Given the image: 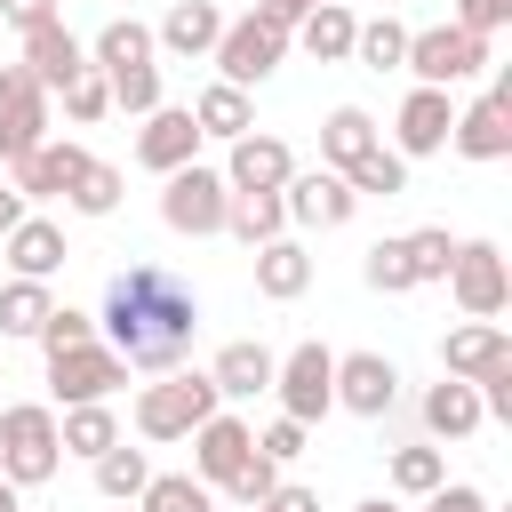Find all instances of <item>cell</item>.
<instances>
[{
  "mask_svg": "<svg viewBox=\"0 0 512 512\" xmlns=\"http://www.w3.org/2000/svg\"><path fill=\"white\" fill-rule=\"evenodd\" d=\"M96 328H104V352H120V368L168 376V368L192 352V336H200V296H192V280L168 272V264H128V272L104 280Z\"/></svg>",
  "mask_w": 512,
  "mask_h": 512,
  "instance_id": "1",
  "label": "cell"
},
{
  "mask_svg": "<svg viewBox=\"0 0 512 512\" xmlns=\"http://www.w3.org/2000/svg\"><path fill=\"white\" fill-rule=\"evenodd\" d=\"M56 464H64V448H56V408L8 400V408H0V480H8V488H40V480H56Z\"/></svg>",
  "mask_w": 512,
  "mask_h": 512,
  "instance_id": "2",
  "label": "cell"
},
{
  "mask_svg": "<svg viewBox=\"0 0 512 512\" xmlns=\"http://www.w3.org/2000/svg\"><path fill=\"white\" fill-rule=\"evenodd\" d=\"M216 408H224V400H216L208 376H160V384L136 392V432H144V440H192Z\"/></svg>",
  "mask_w": 512,
  "mask_h": 512,
  "instance_id": "3",
  "label": "cell"
},
{
  "mask_svg": "<svg viewBox=\"0 0 512 512\" xmlns=\"http://www.w3.org/2000/svg\"><path fill=\"white\" fill-rule=\"evenodd\" d=\"M224 208H232V184L216 176V168H176L168 176V192H160V224L168 232H184V240H208V232H224Z\"/></svg>",
  "mask_w": 512,
  "mask_h": 512,
  "instance_id": "4",
  "label": "cell"
},
{
  "mask_svg": "<svg viewBox=\"0 0 512 512\" xmlns=\"http://www.w3.org/2000/svg\"><path fill=\"white\" fill-rule=\"evenodd\" d=\"M216 72H224V88H256V80H272L280 72V56H288V32L280 24H264V16H240V24H224L216 32Z\"/></svg>",
  "mask_w": 512,
  "mask_h": 512,
  "instance_id": "5",
  "label": "cell"
},
{
  "mask_svg": "<svg viewBox=\"0 0 512 512\" xmlns=\"http://www.w3.org/2000/svg\"><path fill=\"white\" fill-rule=\"evenodd\" d=\"M400 64L416 72V88H456V80H472L488 64V40H472L456 24H432V32H408V56Z\"/></svg>",
  "mask_w": 512,
  "mask_h": 512,
  "instance_id": "6",
  "label": "cell"
},
{
  "mask_svg": "<svg viewBox=\"0 0 512 512\" xmlns=\"http://www.w3.org/2000/svg\"><path fill=\"white\" fill-rule=\"evenodd\" d=\"M272 392H280V416H296V424L328 416V408H336V352H328V344H296V352L272 368Z\"/></svg>",
  "mask_w": 512,
  "mask_h": 512,
  "instance_id": "7",
  "label": "cell"
},
{
  "mask_svg": "<svg viewBox=\"0 0 512 512\" xmlns=\"http://www.w3.org/2000/svg\"><path fill=\"white\" fill-rule=\"evenodd\" d=\"M40 144H48V88L24 64H0V160L16 168Z\"/></svg>",
  "mask_w": 512,
  "mask_h": 512,
  "instance_id": "8",
  "label": "cell"
},
{
  "mask_svg": "<svg viewBox=\"0 0 512 512\" xmlns=\"http://www.w3.org/2000/svg\"><path fill=\"white\" fill-rule=\"evenodd\" d=\"M448 288L472 320H496L512 304V272H504V248L496 240H456V264H448Z\"/></svg>",
  "mask_w": 512,
  "mask_h": 512,
  "instance_id": "9",
  "label": "cell"
},
{
  "mask_svg": "<svg viewBox=\"0 0 512 512\" xmlns=\"http://www.w3.org/2000/svg\"><path fill=\"white\" fill-rule=\"evenodd\" d=\"M448 144H456L464 160H504V152H512V72H496V88L456 112Z\"/></svg>",
  "mask_w": 512,
  "mask_h": 512,
  "instance_id": "10",
  "label": "cell"
},
{
  "mask_svg": "<svg viewBox=\"0 0 512 512\" xmlns=\"http://www.w3.org/2000/svg\"><path fill=\"white\" fill-rule=\"evenodd\" d=\"M120 384H128V368H120V352H104V344H80V352H56V360H48V392H56L64 408L112 400Z\"/></svg>",
  "mask_w": 512,
  "mask_h": 512,
  "instance_id": "11",
  "label": "cell"
},
{
  "mask_svg": "<svg viewBox=\"0 0 512 512\" xmlns=\"http://www.w3.org/2000/svg\"><path fill=\"white\" fill-rule=\"evenodd\" d=\"M192 152H200V120H192V104H160V112H144V128H136V160H144L152 176L192 168Z\"/></svg>",
  "mask_w": 512,
  "mask_h": 512,
  "instance_id": "12",
  "label": "cell"
},
{
  "mask_svg": "<svg viewBox=\"0 0 512 512\" xmlns=\"http://www.w3.org/2000/svg\"><path fill=\"white\" fill-rule=\"evenodd\" d=\"M400 400V368L384 352H336V408L352 416H384Z\"/></svg>",
  "mask_w": 512,
  "mask_h": 512,
  "instance_id": "13",
  "label": "cell"
},
{
  "mask_svg": "<svg viewBox=\"0 0 512 512\" xmlns=\"http://www.w3.org/2000/svg\"><path fill=\"white\" fill-rule=\"evenodd\" d=\"M256 456V432L240 424V416H208L200 432H192V480H208V488H232V472Z\"/></svg>",
  "mask_w": 512,
  "mask_h": 512,
  "instance_id": "14",
  "label": "cell"
},
{
  "mask_svg": "<svg viewBox=\"0 0 512 512\" xmlns=\"http://www.w3.org/2000/svg\"><path fill=\"white\" fill-rule=\"evenodd\" d=\"M216 176H224L232 192H280V184L296 176V152H288L280 136H256V128H248V136H232V160H224Z\"/></svg>",
  "mask_w": 512,
  "mask_h": 512,
  "instance_id": "15",
  "label": "cell"
},
{
  "mask_svg": "<svg viewBox=\"0 0 512 512\" xmlns=\"http://www.w3.org/2000/svg\"><path fill=\"white\" fill-rule=\"evenodd\" d=\"M280 208H288V224H320L328 232V224H352L360 200H352V184L336 168H312V176H288L280 184Z\"/></svg>",
  "mask_w": 512,
  "mask_h": 512,
  "instance_id": "16",
  "label": "cell"
},
{
  "mask_svg": "<svg viewBox=\"0 0 512 512\" xmlns=\"http://www.w3.org/2000/svg\"><path fill=\"white\" fill-rule=\"evenodd\" d=\"M448 128H456V104H448V88H408V104H400V160H424V152H448Z\"/></svg>",
  "mask_w": 512,
  "mask_h": 512,
  "instance_id": "17",
  "label": "cell"
},
{
  "mask_svg": "<svg viewBox=\"0 0 512 512\" xmlns=\"http://www.w3.org/2000/svg\"><path fill=\"white\" fill-rule=\"evenodd\" d=\"M88 160H96L88 144L48 136L40 152H24V160H16V192H24V200H56V192H72V184H80V168H88Z\"/></svg>",
  "mask_w": 512,
  "mask_h": 512,
  "instance_id": "18",
  "label": "cell"
},
{
  "mask_svg": "<svg viewBox=\"0 0 512 512\" xmlns=\"http://www.w3.org/2000/svg\"><path fill=\"white\" fill-rule=\"evenodd\" d=\"M512 360V336L496 328V320H472V328H456L448 344H440V368L456 376V384H480V376H496Z\"/></svg>",
  "mask_w": 512,
  "mask_h": 512,
  "instance_id": "19",
  "label": "cell"
},
{
  "mask_svg": "<svg viewBox=\"0 0 512 512\" xmlns=\"http://www.w3.org/2000/svg\"><path fill=\"white\" fill-rule=\"evenodd\" d=\"M24 72H32L40 88H72V80L88 72V48L64 32V16H56V24H40V32H24Z\"/></svg>",
  "mask_w": 512,
  "mask_h": 512,
  "instance_id": "20",
  "label": "cell"
},
{
  "mask_svg": "<svg viewBox=\"0 0 512 512\" xmlns=\"http://www.w3.org/2000/svg\"><path fill=\"white\" fill-rule=\"evenodd\" d=\"M272 368H280V360L240 336V344H224V352L208 360V384H216V400H256V392H272Z\"/></svg>",
  "mask_w": 512,
  "mask_h": 512,
  "instance_id": "21",
  "label": "cell"
},
{
  "mask_svg": "<svg viewBox=\"0 0 512 512\" xmlns=\"http://www.w3.org/2000/svg\"><path fill=\"white\" fill-rule=\"evenodd\" d=\"M216 32H224V16H216V0H176V8L160 16V32H152V48H168V56H208V48H216Z\"/></svg>",
  "mask_w": 512,
  "mask_h": 512,
  "instance_id": "22",
  "label": "cell"
},
{
  "mask_svg": "<svg viewBox=\"0 0 512 512\" xmlns=\"http://www.w3.org/2000/svg\"><path fill=\"white\" fill-rule=\"evenodd\" d=\"M304 288H312V256H304L288 232H280V240H264V248H256V296H272V304H296Z\"/></svg>",
  "mask_w": 512,
  "mask_h": 512,
  "instance_id": "23",
  "label": "cell"
},
{
  "mask_svg": "<svg viewBox=\"0 0 512 512\" xmlns=\"http://www.w3.org/2000/svg\"><path fill=\"white\" fill-rule=\"evenodd\" d=\"M376 144H384V136H376V120H368V112H360V104H336V112H328V120H320V160H328V168H336V176H344V168H352V160H368V152H376Z\"/></svg>",
  "mask_w": 512,
  "mask_h": 512,
  "instance_id": "24",
  "label": "cell"
},
{
  "mask_svg": "<svg viewBox=\"0 0 512 512\" xmlns=\"http://www.w3.org/2000/svg\"><path fill=\"white\" fill-rule=\"evenodd\" d=\"M488 416H480V392L472 384H456V376H440L432 392H424V432L432 440H464V432H480Z\"/></svg>",
  "mask_w": 512,
  "mask_h": 512,
  "instance_id": "25",
  "label": "cell"
},
{
  "mask_svg": "<svg viewBox=\"0 0 512 512\" xmlns=\"http://www.w3.org/2000/svg\"><path fill=\"white\" fill-rule=\"evenodd\" d=\"M64 256H72V248H64V232H56L48 216H24V224L8 232V264H16V280H48Z\"/></svg>",
  "mask_w": 512,
  "mask_h": 512,
  "instance_id": "26",
  "label": "cell"
},
{
  "mask_svg": "<svg viewBox=\"0 0 512 512\" xmlns=\"http://www.w3.org/2000/svg\"><path fill=\"white\" fill-rule=\"evenodd\" d=\"M56 448H64V456H104V448H120V416H112L104 400L64 408V416H56Z\"/></svg>",
  "mask_w": 512,
  "mask_h": 512,
  "instance_id": "27",
  "label": "cell"
},
{
  "mask_svg": "<svg viewBox=\"0 0 512 512\" xmlns=\"http://www.w3.org/2000/svg\"><path fill=\"white\" fill-rule=\"evenodd\" d=\"M352 32H360V16L336 0V8H312L288 40H304V56H320V64H344V56H352Z\"/></svg>",
  "mask_w": 512,
  "mask_h": 512,
  "instance_id": "28",
  "label": "cell"
},
{
  "mask_svg": "<svg viewBox=\"0 0 512 512\" xmlns=\"http://www.w3.org/2000/svg\"><path fill=\"white\" fill-rule=\"evenodd\" d=\"M224 232H232V240H248V248L280 240V232H288V208H280V192H232V208H224Z\"/></svg>",
  "mask_w": 512,
  "mask_h": 512,
  "instance_id": "29",
  "label": "cell"
},
{
  "mask_svg": "<svg viewBox=\"0 0 512 512\" xmlns=\"http://www.w3.org/2000/svg\"><path fill=\"white\" fill-rule=\"evenodd\" d=\"M136 64H152V32H144L136 16H112V24L96 32V72L112 80V72H136Z\"/></svg>",
  "mask_w": 512,
  "mask_h": 512,
  "instance_id": "30",
  "label": "cell"
},
{
  "mask_svg": "<svg viewBox=\"0 0 512 512\" xmlns=\"http://www.w3.org/2000/svg\"><path fill=\"white\" fill-rule=\"evenodd\" d=\"M192 120H200V136H224V144L256 128V112H248V88H224V80H216V88H200Z\"/></svg>",
  "mask_w": 512,
  "mask_h": 512,
  "instance_id": "31",
  "label": "cell"
},
{
  "mask_svg": "<svg viewBox=\"0 0 512 512\" xmlns=\"http://www.w3.org/2000/svg\"><path fill=\"white\" fill-rule=\"evenodd\" d=\"M136 512H216V488L192 480V472H152L144 496H136Z\"/></svg>",
  "mask_w": 512,
  "mask_h": 512,
  "instance_id": "32",
  "label": "cell"
},
{
  "mask_svg": "<svg viewBox=\"0 0 512 512\" xmlns=\"http://www.w3.org/2000/svg\"><path fill=\"white\" fill-rule=\"evenodd\" d=\"M344 184H352V200H400V192H408V160L376 144L368 160H352V168H344Z\"/></svg>",
  "mask_w": 512,
  "mask_h": 512,
  "instance_id": "33",
  "label": "cell"
},
{
  "mask_svg": "<svg viewBox=\"0 0 512 512\" xmlns=\"http://www.w3.org/2000/svg\"><path fill=\"white\" fill-rule=\"evenodd\" d=\"M48 312H56L48 280H8V288H0V336H40Z\"/></svg>",
  "mask_w": 512,
  "mask_h": 512,
  "instance_id": "34",
  "label": "cell"
},
{
  "mask_svg": "<svg viewBox=\"0 0 512 512\" xmlns=\"http://www.w3.org/2000/svg\"><path fill=\"white\" fill-rule=\"evenodd\" d=\"M144 480H152L144 448H104V456H96V488H104V504H136Z\"/></svg>",
  "mask_w": 512,
  "mask_h": 512,
  "instance_id": "35",
  "label": "cell"
},
{
  "mask_svg": "<svg viewBox=\"0 0 512 512\" xmlns=\"http://www.w3.org/2000/svg\"><path fill=\"white\" fill-rule=\"evenodd\" d=\"M352 56H360L368 72H392V64L408 56V24H400V16H376V24H360V32H352Z\"/></svg>",
  "mask_w": 512,
  "mask_h": 512,
  "instance_id": "36",
  "label": "cell"
},
{
  "mask_svg": "<svg viewBox=\"0 0 512 512\" xmlns=\"http://www.w3.org/2000/svg\"><path fill=\"white\" fill-rule=\"evenodd\" d=\"M120 184H128V176H120L112 160H88V168H80V184H72L64 200H72L80 216H112V208H120Z\"/></svg>",
  "mask_w": 512,
  "mask_h": 512,
  "instance_id": "37",
  "label": "cell"
},
{
  "mask_svg": "<svg viewBox=\"0 0 512 512\" xmlns=\"http://www.w3.org/2000/svg\"><path fill=\"white\" fill-rule=\"evenodd\" d=\"M400 248H408V272H416V288H424V280H448V264H456V240H448V224H424V232H408Z\"/></svg>",
  "mask_w": 512,
  "mask_h": 512,
  "instance_id": "38",
  "label": "cell"
},
{
  "mask_svg": "<svg viewBox=\"0 0 512 512\" xmlns=\"http://www.w3.org/2000/svg\"><path fill=\"white\" fill-rule=\"evenodd\" d=\"M360 280H368L376 296H408V288H416L408 248H400V240H376V248H368V264H360Z\"/></svg>",
  "mask_w": 512,
  "mask_h": 512,
  "instance_id": "39",
  "label": "cell"
},
{
  "mask_svg": "<svg viewBox=\"0 0 512 512\" xmlns=\"http://www.w3.org/2000/svg\"><path fill=\"white\" fill-rule=\"evenodd\" d=\"M440 480H448L440 448H392V488H400V496H432Z\"/></svg>",
  "mask_w": 512,
  "mask_h": 512,
  "instance_id": "40",
  "label": "cell"
},
{
  "mask_svg": "<svg viewBox=\"0 0 512 512\" xmlns=\"http://www.w3.org/2000/svg\"><path fill=\"white\" fill-rule=\"evenodd\" d=\"M80 344H96V320H88V312H72V304H56V312L40 320V352L56 360V352H80Z\"/></svg>",
  "mask_w": 512,
  "mask_h": 512,
  "instance_id": "41",
  "label": "cell"
},
{
  "mask_svg": "<svg viewBox=\"0 0 512 512\" xmlns=\"http://www.w3.org/2000/svg\"><path fill=\"white\" fill-rule=\"evenodd\" d=\"M120 112H160V64H136V72H112L104 80Z\"/></svg>",
  "mask_w": 512,
  "mask_h": 512,
  "instance_id": "42",
  "label": "cell"
},
{
  "mask_svg": "<svg viewBox=\"0 0 512 512\" xmlns=\"http://www.w3.org/2000/svg\"><path fill=\"white\" fill-rule=\"evenodd\" d=\"M64 112H72V120H80V128H88V120H104V112H112V88H104V72H96V64H88V72H80V80H72V88H64Z\"/></svg>",
  "mask_w": 512,
  "mask_h": 512,
  "instance_id": "43",
  "label": "cell"
},
{
  "mask_svg": "<svg viewBox=\"0 0 512 512\" xmlns=\"http://www.w3.org/2000/svg\"><path fill=\"white\" fill-rule=\"evenodd\" d=\"M272 488H280V464H272V456H248V464H240V472H232V488H224V496H232V504H248V512H256V504H264V496H272Z\"/></svg>",
  "mask_w": 512,
  "mask_h": 512,
  "instance_id": "44",
  "label": "cell"
},
{
  "mask_svg": "<svg viewBox=\"0 0 512 512\" xmlns=\"http://www.w3.org/2000/svg\"><path fill=\"white\" fill-rule=\"evenodd\" d=\"M456 32H472V40H488L496 24H512V0H456V16H448Z\"/></svg>",
  "mask_w": 512,
  "mask_h": 512,
  "instance_id": "45",
  "label": "cell"
},
{
  "mask_svg": "<svg viewBox=\"0 0 512 512\" xmlns=\"http://www.w3.org/2000/svg\"><path fill=\"white\" fill-rule=\"evenodd\" d=\"M256 456H272V464H288V456H304V424H296V416H280V424H264V440H256Z\"/></svg>",
  "mask_w": 512,
  "mask_h": 512,
  "instance_id": "46",
  "label": "cell"
},
{
  "mask_svg": "<svg viewBox=\"0 0 512 512\" xmlns=\"http://www.w3.org/2000/svg\"><path fill=\"white\" fill-rule=\"evenodd\" d=\"M424 512H488V496H480V488H464V480H440V488L424 496Z\"/></svg>",
  "mask_w": 512,
  "mask_h": 512,
  "instance_id": "47",
  "label": "cell"
},
{
  "mask_svg": "<svg viewBox=\"0 0 512 512\" xmlns=\"http://www.w3.org/2000/svg\"><path fill=\"white\" fill-rule=\"evenodd\" d=\"M312 8H336V0H256L248 16H264V24H280V32H296V24L312 16Z\"/></svg>",
  "mask_w": 512,
  "mask_h": 512,
  "instance_id": "48",
  "label": "cell"
},
{
  "mask_svg": "<svg viewBox=\"0 0 512 512\" xmlns=\"http://www.w3.org/2000/svg\"><path fill=\"white\" fill-rule=\"evenodd\" d=\"M0 16L16 32H40V24H56V0H0Z\"/></svg>",
  "mask_w": 512,
  "mask_h": 512,
  "instance_id": "49",
  "label": "cell"
},
{
  "mask_svg": "<svg viewBox=\"0 0 512 512\" xmlns=\"http://www.w3.org/2000/svg\"><path fill=\"white\" fill-rule=\"evenodd\" d=\"M256 512H320V496H312V488H272Z\"/></svg>",
  "mask_w": 512,
  "mask_h": 512,
  "instance_id": "50",
  "label": "cell"
},
{
  "mask_svg": "<svg viewBox=\"0 0 512 512\" xmlns=\"http://www.w3.org/2000/svg\"><path fill=\"white\" fill-rule=\"evenodd\" d=\"M16 224H24V192H16V184H8V192H0V240H8V232H16Z\"/></svg>",
  "mask_w": 512,
  "mask_h": 512,
  "instance_id": "51",
  "label": "cell"
},
{
  "mask_svg": "<svg viewBox=\"0 0 512 512\" xmlns=\"http://www.w3.org/2000/svg\"><path fill=\"white\" fill-rule=\"evenodd\" d=\"M352 512H400V504H392V496H368V504H352Z\"/></svg>",
  "mask_w": 512,
  "mask_h": 512,
  "instance_id": "52",
  "label": "cell"
},
{
  "mask_svg": "<svg viewBox=\"0 0 512 512\" xmlns=\"http://www.w3.org/2000/svg\"><path fill=\"white\" fill-rule=\"evenodd\" d=\"M0 512H24V504H16V488H8V480H0Z\"/></svg>",
  "mask_w": 512,
  "mask_h": 512,
  "instance_id": "53",
  "label": "cell"
},
{
  "mask_svg": "<svg viewBox=\"0 0 512 512\" xmlns=\"http://www.w3.org/2000/svg\"><path fill=\"white\" fill-rule=\"evenodd\" d=\"M0 384H8V376H0ZM0 408H8V400H0Z\"/></svg>",
  "mask_w": 512,
  "mask_h": 512,
  "instance_id": "54",
  "label": "cell"
},
{
  "mask_svg": "<svg viewBox=\"0 0 512 512\" xmlns=\"http://www.w3.org/2000/svg\"><path fill=\"white\" fill-rule=\"evenodd\" d=\"M120 512H136V504H120Z\"/></svg>",
  "mask_w": 512,
  "mask_h": 512,
  "instance_id": "55",
  "label": "cell"
}]
</instances>
